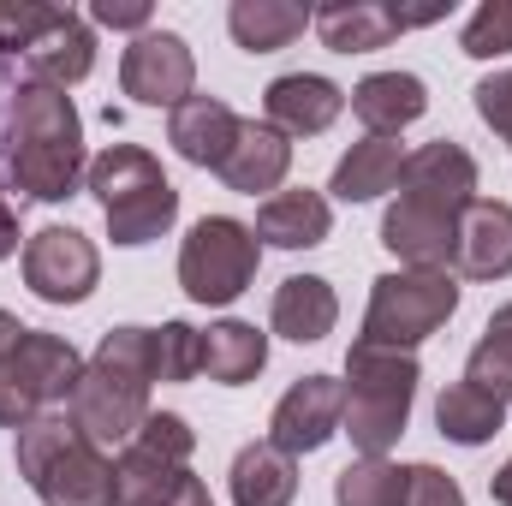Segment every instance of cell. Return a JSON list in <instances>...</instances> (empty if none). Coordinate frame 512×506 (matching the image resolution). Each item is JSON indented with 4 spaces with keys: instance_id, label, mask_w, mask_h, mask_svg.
Returning <instances> with one entry per match:
<instances>
[{
    "instance_id": "603a6c76",
    "label": "cell",
    "mask_w": 512,
    "mask_h": 506,
    "mask_svg": "<svg viewBox=\"0 0 512 506\" xmlns=\"http://www.w3.org/2000/svg\"><path fill=\"white\" fill-rule=\"evenodd\" d=\"M310 6H298V0H233L227 6V30H233V42L245 48V54H280V48H292L304 30H310Z\"/></svg>"
},
{
    "instance_id": "4316f807",
    "label": "cell",
    "mask_w": 512,
    "mask_h": 506,
    "mask_svg": "<svg viewBox=\"0 0 512 506\" xmlns=\"http://www.w3.org/2000/svg\"><path fill=\"white\" fill-rule=\"evenodd\" d=\"M18 352H24L30 376L42 387L48 411H54V405H72V393H78V381H84V358H78L72 340H60V334H48V328H30V334L18 340Z\"/></svg>"
},
{
    "instance_id": "d6986e66",
    "label": "cell",
    "mask_w": 512,
    "mask_h": 506,
    "mask_svg": "<svg viewBox=\"0 0 512 506\" xmlns=\"http://www.w3.org/2000/svg\"><path fill=\"white\" fill-rule=\"evenodd\" d=\"M268 322H274L280 340H292V346H316V340L334 334V322H340V298H334V286H328L322 274H292V280L274 286Z\"/></svg>"
},
{
    "instance_id": "6da1fadb",
    "label": "cell",
    "mask_w": 512,
    "mask_h": 506,
    "mask_svg": "<svg viewBox=\"0 0 512 506\" xmlns=\"http://www.w3.org/2000/svg\"><path fill=\"white\" fill-rule=\"evenodd\" d=\"M84 120L66 90L18 84L0 126V185L18 203H66L84 191Z\"/></svg>"
},
{
    "instance_id": "3957f363",
    "label": "cell",
    "mask_w": 512,
    "mask_h": 506,
    "mask_svg": "<svg viewBox=\"0 0 512 506\" xmlns=\"http://www.w3.org/2000/svg\"><path fill=\"white\" fill-rule=\"evenodd\" d=\"M84 191L102 203L108 239L126 245V251L161 239V233L179 221V191H173V179H167L161 161H155L149 149H137V143H108V149L90 161Z\"/></svg>"
},
{
    "instance_id": "8fae6325",
    "label": "cell",
    "mask_w": 512,
    "mask_h": 506,
    "mask_svg": "<svg viewBox=\"0 0 512 506\" xmlns=\"http://www.w3.org/2000/svg\"><path fill=\"white\" fill-rule=\"evenodd\" d=\"M435 18H447V6L405 12V6H382V0H328V6H316L310 24H316L322 48H334V54H376L399 30H417V24H435Z\"/></svg>"
},
{
    "instance_id": "8d00e7d4",
    "label": "cell",
    "mask_w": 512,
    "mask_h": 506,
    "mask_svg": "<svg viewBox=\"0 0 512 506\" xmlns=\"http://www.w3.org/2000/svg\"><path fill=\"white\" fill-rule=\"evenodd\" d=\"M405 506H465V489L441 465H405Z\"/></svg>"
},
{
    "instance_id": "8992f818",
    "label": "cell",
    "mask_w": 512,
    "mask_h": 506,
    "mask_svg": "<svg viewBox=\"0 0 512 506\" xmlns=\"http://www.w3.org/2000/svg\"><path fill=\"white\" fill-rule=\"evenodd\" d=\"M256 268H262V239H256V227L233 221V215H203L179 245V286L191 304L245 298Z\"/></svg>"
},
{
    "instance_id": "b9f144b4",
    "label": "cell",
    "mask_w": 512,
    "mask_h": 506,
    "mask_svg": "<svg viewBox=\"0 0 512 506\" xmlns=\"http://www.w3.org/2000/svg\"><path fill=\"white\" fill-rule=\"evenodd\" d=\"M489 495H495V506H512V459L489 477Z\"/></svg>"
},
{
    "instance_id": "ffe728a7",
    "label": "cell",
    "mask_w": 512,
    "mask_h": 506,
    "mask_svg": "<svg viewBox=\"0 0 512 506\" xmlns=\"http://www.w3.org/2000/svg\"><path fill=\"white\" fill-rule=\"evenodd\" d=\"M239 137V114L221 102V96H185L173 114H167V143L191 161V167H221L227 149Z\"/></svg>"
},
{
    "instance_id": "9a60e30c",
    "label": "cell",
    "mask_w": 512,
    "mask_h": 506,
    "mask_svg": "<svg viewBox=\"0 0 512 506\" xmlns=\"http://www.w3.org/2000/svg\"><path fill=\"white\" fill-rule=\"evenodd\" d=\"M346 114V90L322 72H286L262 90V120L280 137H322Z\"/></svg>"
},
{
    "instance_id": "e0dca14e",
    "label": "cell",
    "mask_w": 512,
    "mask_h": 506,
    "mask_svg": "<svg viewBox=\"0 0 512 506\" xmlns=\"http://www.w3.org/2000/svg\"><path fill=\"white\" fill-rule=\"evenodd\" d=\"M453 268H459L465 280H507L512 274V203L477 197V203L459 215Z\"/></svg>"
},
{
    "instance_id": "2e32d148",
    "label": "cell",
    "mask_w": 512,
    "mask_h": 506,
    "mask_svg": "<svg viewBox=\"0 0 512 506\" xmlns=\"http://www.w3.org/2000/svg\"><path fill=\"white\" fill-rule=\"evenodd\" d=\"M215 173L239 197H256V191L274 197L286 185V173H292V137H280L268 120H239V137H233V149H227V161Z\"/></svg>"
},
{
    "instance_id": "60d3db41",
    "label": "cell",
    "mask_w": 512,
    "mask_h": 506,
    "mask_svg": "<svg viewBox=\"0 0 512 506\" xmlns=\"http://www.w3.org/2000/svg\"><path fill=\"white\" fill-rule=\"evenodd\" d=\"M18 239H24V233H18V209H12V203L0 197V262L18 251Z\"/></svg>"
},
{
    "instance_id": "f35d334b",
    "label": "cell",
    "mask_w": 512,
    "mask_h": 506,
    "mask_svg": "<svg viewBox=\"0 0 512 506\" xmlns=\"http://www.w3.org/2000/svg\"><path fill=\"white\" fill-rule=\"evenodd\" d=\"M90 18H96V24H108V30H137V36H143V30H155L143 0H96V6H90Z\"/></svg>"
},
{
    "instance_id": "5bb4252c",
    "label": "cell",
    "mask_w": 512,
    "mask_h": 506,
    "mask_svg": "<svg viewBox=\"0 0 512 506\" xmlns=\"http://www.w3.org/2000/svg\"><path fill=\"white\" fill-rule=\"evenodd\" d=\"M393 191L465 215V209L477 203V161H471L465 143L435 137V143H423V149H405V167H399V185H393Z\"/></svg>"
},
{
    "instance_id": "484cf974",
    "label": "cell",
    "mask_w": 512,
    "mask_h": 506,
    "mask_svg": "<svg viewBox=\"0 0 512 506\" xmlns=\"http://www.w3.org/2000/svg\"><path fill=\"white\" fill-rule=\"evenodd\" d=\"M435 429H441L447 441H459V447H483V441H495V435L507 429V405H501L495 393L471 387V381H453V387H441V399H435Z\"/></svg>"
},
{
    "instance_id": "836d02e7",
    "label": "cell",
    "mask_w": 512,
    "mask_h": 506,
    "mask_svg": "<svg viewBox=\"0 0 512 506\" xmlns=\"http://www.w3.org/2000/svg\"><path fill=\"white\" fill-rule=\"evenodd\" d=\"M459 48H465L471 60H501V54H512V0H483V6L465 18Z\"/></svg>"
},
{
    "instance_id": "4fadbf2b",
    "label": "cell",
    "mask_w": 512,
    "mask_h": 506,
    "mask_svg": "<svg viewBox=\"0 0 512 506\" xmlns=\"http://www.w3.org/2000/svg\"><path fill=\"white\" fill-rule=\"evenodd\" d=\"M382 245L405 268H453V245H459V215L423 197H393L382 215Z\"/></svg>"
},
{
    "instance_id": "d590c367",
    "label": "cell",
    "mask_w": 512,
    "mask_h": 506,
    "mask_svg": "<svg viewBox=\"0 0 512 506\" xmlns=\"http://www.w3.org/2000/svg\"><path fill=\"white\" fill-rule=\"evenodd\" d=\"M143 453H155V459H167V465H191V453H197V429L179 417V411H149L143 417V429L131 435Z\"/></svg>"
},
{
    "instance_id": "ab89813d",
    "label": "cell",
    "mask_w": 512,
    "mask_h": 506,
    "mask_svg": "<svg viewBox=\"0 0 512 506\" xmlns=\"http://www.w3.org/2000/svg\"><path fill=\"white\" fill-rule=\"evenodd\" d=\"M161 506H215V495H209V483H203L197 471H185V477L173 483V495H167Z\"/></svg>"
},
{
    "instance_id": "44dd1931",
    "label": "cell",
    "mask_w": 512,
    "mask_h": 506,
    "mask_svg": "<svg viewBox=\"0 0 512 506\" xmlns=\"http://www.w3.org/2000/svg\"><path fill=\"white\" fill-rule=\"evenodd\" d=\"M352 114L370 126V137H399L411 120L429 114V84L417 72H370L352 96Z\"/></svg>"
},
{
    "instance_id": "5b68a950",
    "label": "cell",
    "mask_w": 512,
    "mask_h": 506,
    "mask_svg": "<svg viewBox=\"0 0 512 506\" xmlns=\"http://www.w3.org/2000/svg\"><path fill=\"white\" fill-rule=\"evenodd\" d=\"M459 310V280L453 268H393L370 280V310H364V346L387 352H417L429 334H441Z\"/></svg>"
},
{
    "instance_id": "f1b7e54d",
    "label": "cell",
    "mask_w": 512,
    "mask_h": 506,
    "mask_svg": "<svg viewBox=\"0 0 512 506\" xmlns=\"http://www.w3.org/2000/svg\"><path fill=\"white\" fill-rule=\"evenodd\" d=\"M465 381L483 387V393H495L501 405H512V304H501L483 322V340L465 358Z\"/></svg>"
},
{
    "instance_id": "7c38bea8",
    "label": "cell",
    "mask_w": 512,
    "mask_h": 506,
    "mask_svg": "<svg viewBox=\"0 0 512 506\" xmlns=\"http://www.w3.org/2000/svg\"><path fill=\"white\" fill-rule=\"evenodd\" d=\"M90 66H96V30H90L72 6H60L54 24H48L18 60H12L18 84H48V90H72V84H84Z\"/></svg>"
},
{
    "instance_id": "277c9868",
    "label": "cell",
    "mask_w": 512,
    "mask_h": 506,
    "mask_svg": "<svg viewBox=\"0 0 512 506\" xmlns=\"http://www.w3.org/2000/svg\"><path fill=\"white\" fill-rule=\"evenodd\" d=\"M417 381H423V370H417L411 352H387V346L352 340V352H346V417H340V429L352 435V447L364 459H387V447L405 435Z\"/></svg>"
},
{
    "instance_id": "f546056e",
    "label": "cell",
    "mask_w": 512,
    "mask_h": 506,
    "mask_svg": "<svg viewBox=\"0 0 512 506\" xmlns=\"http://www.w3.org/2000/svg\"><path fill=\"white\" fill-rule=\"evenodd\" d=\"M334 506H405V465H393V459H352L334 477Z\"/></svg>"
},
{
    "instance_id": "74e56055",
    "label": "cell",
    "mask_w": 512,
    "mask_h": 506,
    "mask_svg": "<svg viewBox=\"0 0 512 506\" xmlns=\"http://www.w3.org/2000/svg\"><path fill=\"white\" fill-rule=\"evenodd\" d=\"M471 96H477V114H483V126H489V131H495V137L512 149V66H507V72H489V78H483Z\"/></svg>"
},
{
    "instance_id": "d4e9b609",
    "label": "cell",
    "mask_w": 512,
    "mask_h": 506,
    "mask_svg": "<svg viewBox=\"0 0 512 506\" xmlns=\"http://www.w3.org/2000/svg\"><path fill=\"white\" fill-rule=\"evenodd\" d=\"M262 364H268V334H262L256 322L227 316V322H209V328H203V376L209 381L245 387V381L262 376Z\"/></svg>"
},
{
    "instance_id": "cb8c5ba5",
    "label": "cell",
    "mask_w": 512,
    "mask_h": 506,
    "mask_svg": "<svg viewBox=\"0 0 512 506\" xmlns=\"http://www.w3.org/2000/svg\"><path fill=\"white\" fill-rule=\"evenodd\" d=\"M399 167H405L399 137H364V143H352V149L334 161L328 191H334L340 203H376L382 191L399 185Z\"/></svg>"
},
{
    "instance_id": "1f68e13d",
    "label": "cell",
    "mask_w": 512,
    "mask_h": 506,
    "mask_svg": "<svg viewBox=\"0 0 512 506\" xmlns=\"http://www.w3.org/2000/svg\"><path fill=\"white\" fill-rule=\"evenodd\" d=\"M90 364H108L120 376H137V381L155 387V328H131V322L126 328H108Z\"/></svg>"
},
{
    "instance_id": "83f0119b",
    "label": "cell",
    "mask_w": 512,
    "mask_h": 506,
    "mask_svg": "<svg viewBox=\"0 0 512 506\" xmlns=\"http://www.w3.org/2000/svg\"><path fill=\"white\" fill-rule=\"evenodd\" d=\"M185 471L191 465H167V459H155V453H143L131 441V447H120V459H114V506H161Z\"/></svg>"
},
{
    "instance_id": "d6a6232c",
    "label": "cell",
    "mask_w": 512,
    "mask_h": 506,
    "mask_svg": "<svg viewBox=\"0 0 512 506\" xmlns=\"http://www.w3.org/2000/svg\"><path fill=\"white\" fill-rule=\"evenodd\" d=\"M203 376V334L191 322H161L155 328V381H191Z\"/></svg>"
},
{
    "instance_id": "9c48e42d",
    "label": "cell",
    "mask_w": 512,
    "mask_h": 506,
    "mask_svg": "<svg viewBox=\"0 0 512 506\" xmlns=\"http://www.w3.org/2000/svg\"><path fill=\"white\" fill-rule=\"evenodd\" d=\"M66 417H72L102 453L131 447V435H137L143 417H149V381L120 376V370H108V364H84V381H78Z\"/></svg>"
},
{
    "instance_id": "ba28073f",
    "label": "cell",
    "mask_w": 512,
    "mask_h": 506,
    "mask_svg": "<svg viewBox=\"0 0 512 506\" xmlns=\"http://www.w3.org/2000/svg\"><path fill=\"white\" fill-rule=\"evenodd\" d=\"M120 90L143 108H179L185 96H197V54L179 30H143L131 36L120 54Z\"/></svg>"
},
{
    "instance_id": "7a4b0ae2",
    "label": "cell",
    "mask_w": 512,
    "mask_h": 506,
    "mask_svg": "<svg viewBox=\"0 0 512 506\" xmlns=\"http://www.w3.org/2000/svg\"><path fill=\"white\" fill-rule=\"evenodd\" d=\"M12 459L42 506H114V459L66 411H42L36 423H24Z\"/></svg>"
},
{
    "instance_id": "7402d4cb",
    "label": "cell",
    "mask_w": 512,
    "mask_h": 506,
    "mask_svg": "<svg viewBox=\"0 0 512 506\" xmlns=\"http://www.w3.org/2000/svg\"><path fill=\"white\" fill-rule=\"evenodd\" d=\"M227 489H233V506H292L298 501V459L280 453L274 441H251V447H239Z\"/></svg>"
},
{
    "instance_id": "30bf717a",
    "label": "cell",
    "mask_w": 512,
    "mask_h": 506,
    "mask_svg": "<svg viewBox=\"0 0 512 506\" xmlns=\"http://www.w3.org/2000/svg\"><path fill=\"white\" fill-rule=\"evenodd\" d=\"M340 417H346V381L334 376H304L292 381L268 417V441L280 453H322L334 435H340Z\"/></svg>"
},
{
    "instance_id": "ac0fdd59",
    "label": "cell",
    "mask_w": 512,
    "mask_h": 506,
    "mask_svg": "<svg viewBox=\"0 0 512 506\" xmlns=\"http://www.w3.org/2000/svg\"><path fill=\"white\" fill-rule=\"evenodd\" d=\"M328 233H334V209L310 185L274 191L256 209V239L274 245V251H316V245H328Z\"/></svg>"
},
{
    "instance_id": "4dcf8cb0",
    "label": "cell",
    "mask_w": 512,
    "mask_h": 506,
    "mask_svg": "<svg viewBox=\"0 0 512 506\" xmlns=\"http://www.w3.org/2000/svg\"><path fill=\"white\" fill-rule=\"evenodd\" d=\"M30 334V328H24ZM48 411V399H42V387L30 376V364H24V352L18 346H6L0 352V429H24V423H36Z\"/></svg>"
},
{
    "instance_id": "e575fe53",
    "label": "cell",
    "mask_w": 512,
    "mask_h": 506,
    "mask_svg": "<svg viewBox=\"0 0 512 506\" xmlns=\"http://www.w3.org/2000/svg\"><path fill=\"white\" fill-rule=\"evenodd\" d=\"M60 6H42V0H0V72H12V60L54 24Z\"/></svg>"
},
{
    "instance_id": "52a82bcc",
    "label": "cell",
    "mask_w": 512,
    "mask_h": 506,
    "mask_svg": "<svg viewBox=\"0 0 512 506\" xmlns=\"http://www.w3.org/2000/svg\"><path fill=\"white\" fill-rule=\"evenodd\" d=\"M24 286L42 304H84L102 286V251L78 227H42L24 239Z\"/></svg>"
},
{
    "instance_id": "7bdbcfd3",
    "label": "cell",
    "mask_w": 512,
    "mask_h": 506,
    "mask_svg": "<svg viewBox=\"0 0 512 506\" xmlns=\"http://www.w3.org/2000/svg\"><path fill=\"white\" fill-rule=\"evenodd\" d=\"M18 340H24V322H18L12 310H0V352H6V346H18Z\"/></svg>"
}]
</instances>
